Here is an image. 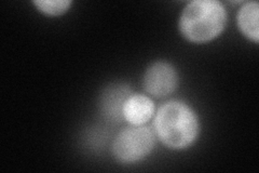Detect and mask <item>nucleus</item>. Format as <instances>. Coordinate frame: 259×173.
<instances>
[{
  "mask_svg": "<svg viewBox=\"0 0 259 173\" xmlns=\"http://www.w3.org/2000/svg\"><path fill=\"white\" fill-rule=\"evenodd\" d=\"M199 119L190 106L180 101L162 105L155 118V133L168 148L184 150L196 141Z\"/></svg>",
  "mask_w": 259,
  "mask_h": 173,
  "instance_id": "obj_1",
  "label": "nucleus"
},
{
  "mask_svg": "<svg viewBox=\"0 0 259 173\" xmlns=\"http://www.w3.org/2000/svg\"><path fill=\"white\" fill-rule=\"evenodd\" d=\"M156 134L147 126H132L124 129L112 143V154L123 163L140 161L151 153L155 147Z\"/></svg>",
  "mask_w": 259,
  "mask_h": 173,
  "instance_id": "obj_3",
  "label": "nucleus"
},
{
  "mask_svg": "<svg viewBox=\"0 0 259 173\" xmlns=\"http://www.w3.org/2000/svg\"><path fill=\"white\" fill-rule=\"evenodd\" d=\"M34 5L38 8L39 11L47 15H62L66 12L71 5V2L68 0H52V2H47V0H41V2H34Z\"/></svg>",
  "mask_w": 259,
  "mask_h": 173,
  "instance_id": "obj_8",
  "label": "nucleus"
},
{
  "mask_svg": "<svg viewBox=\"0 0 259 173\" xmlns=\"http://www.w3.org/2000/svg\"><path fill=\"white\" fill-rule=\"evenodd\" d=\"M131 94V89L125 85H113L105 89L100 101L101 111L105 117L112 121L122 120L123 104Z\"/></svg>",
  "mask_w": 259,
  "mask_h": 173,
  "instance_id": "obj_6",
  "label": "nucleus"
},
{
  "mask_svg": "<svg viewBox=\"0 0 259 173\" xmlns=\"http://www.w3.org/2000/svg\"><path fill=\"white\" fill-rule=\"evenodd\" d=\"M259 6L257 2L247 3L243 6L238 13V25L243 35L258 44Z\"/></svg>",
  "mask_w": 259,
  "mask_h": 173,
  "instance_id": "obj_7",
  "label": "nucleus"
},
{
  "mask_svg": "<svg viewBox=\"0 0 259 173\" xmlns=\"http://www.w3.org/2000/svg\"><path fill=\"white\" fill-rule=\"evenodd\" d=\"M178 85L176 70L166 62L153 63L146 71L144 88L149 94L158 98L173 93Z\"/></svg>",
  "mask_w": 259,
  "mask_h": 173,
  "instance_id": "obj_4",
  "label": "nucleus"
},
{
  "mask_svg": "<svg viewBox=\"0 0 259 173\" xmlns=\"http://www.w3.org/2000/svg\"><path fill=\"white\" fill-rule=\"evenodd\" d=\"M227 23L224 6L216 0H196L185 7L180 19L183 36L191 43L203 44L222 34Z\"/></svg>",
  "mask_w": 259,
  "mask_h": 173,
  "instance_id": "obj_2",
  "label": "nucleus"
},
{
  "mask_svg": "<svg viewBox=\"0 0 259 173\" xmlns=\"http://www.w3.org/2000/svg\"><path fill=\"white\" fill-rule=\"evenodd\" d=\"M155 113V104L151 98L144 94L130 95L122 109L123 119L131 126H145Z\"/></svg>",
  "mask_w": 259,
  "mask_h": 173,
  "instance_id": "obj_5",
  "label": "nucleus"
}]
</instances>
